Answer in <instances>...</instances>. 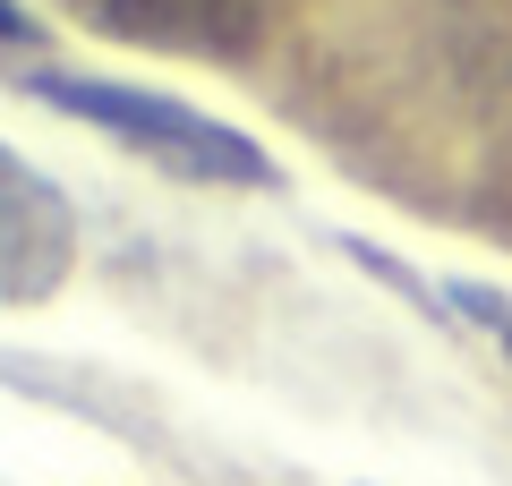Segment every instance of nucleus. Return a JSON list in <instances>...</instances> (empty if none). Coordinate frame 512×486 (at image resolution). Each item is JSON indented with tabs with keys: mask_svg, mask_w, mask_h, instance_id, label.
I'll return each mask as SVG.
<instances>
[{
	"mask_svg": "<svg viewBox=\"0 0 512 486\" xmlns=\"http://www.w3.org/2000/svg\"><path fill=\"white\" fill-rule=\"evenodd\" d=\"M0 43H35V18H26L18 0H0Z\"/></svg>",
	"mask_w": 512,
	"mask_h": 486,
	"instance_id": "5",
	"label": "nucleus"
},
{
	"mask_svg": "<svg viewBox=\"0 0 512 486\" xmlns=\"http://www.w3.org/2000/svg\"><path fill=\"white\" fill-rule=\"evenodd\" d=\"M137 9H146V18H214L222 0H137Z\"/></svg>",
	"mask_w": 512,
	"mask_h": 486,
	"instance_id": "4",
	"label": "nucleus"
},
{
	"mask_svg": "<svg viewBox=\"0 0 512 486\" xmlns=\"http://www.w3.org/2000/svg\"><path fill=\"white\" fill-rule=\"evenodd\" d=\"M26 86H35L52 111H69V120L120 137L128 154L163 162L171 180H205V188H274V180H282V162L265 154V145H248L239 128L205 120V111L171 103V94L111 86V77H60V69H35Z\"/></svg>",
	"mask_w": 512,
	"mask_h": 486,
	"instance_id": "1",
	"label": "nucleus"
},
{
	"mask_svg": "<svg viewBox=\"0 0 512 486\" xmlns=\"http://www.w3.org/2000/svg\"><path fill=\"white\" fill-rule=\"evenodd\" d=\"M453 307H461V316H470V324H487V333H495V350H504V359H512V290L461 282V290H453Z\"/></svg>",
	"mask_w": 512,
	"mask_h": 486,
	"instance_id": "3",
	"label": "nucleus"
},
{
	"mask_svg": "<svg viewBox=\"0 0 512 486\" xmlns=\"http://www.w3.org/2000/svg\"><path fill=\"white\" fill-rule=\"evenodd\" d=\"M60 273H69V205L18 154H0V290L43 299Z\"/></svg>",
	"mask_w": 512,
	"mask_h": 486,
	"instance_id": "2",
	"label": "nucleus"
}]
</instances>
